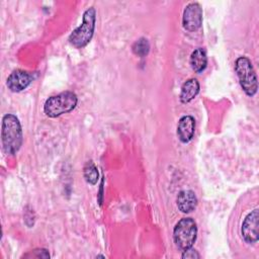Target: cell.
Segmentation results:
<instances>
[{
    "label": "cell",
    "instance_id": "cell-2",
    "mask_svg": "<svg viewBox=\"0 0 259 259\" xmlns=\"http://www.w3.org/2000/svg\"><path fill=\"white\" fill-rule=\"evenodd\" d=\"M96 21V11L93 7L88 8L84 14L81 25H79L69 36V42L77 48H84L92 38Z\"/></svg>",
    "mask_w": 259,
    "mask_h": 259
},
{
    "label": "cell",
    "instance_id": "cell-16",
    "mask_svg": "<svg viewBox=\"0 0 259 259\" xmlns=\"http://www.w3.org/2000/svg\"><path fill=\"white\" fill-rule=\"evenodd\" d=\"M182 258L183 259H198V258H200V255L198 254V252L195 249L190 247L183 251Z\"/></svg>",
    "mask_w": 259,
    "mask_h": 259
},
{
    "label": "cell",
    "instance_id": "cell-14",
    "mask_svg": "<svg viewBox=\"0 0 259 259\" xmlns=\"http://www.w3.org/2000/svg\"><path fill=\"white\" fill-rule=\"evenodd\" d=\"M150 51V44L147 38L141 37L133 45V52L139 57H145Z\"/></svg>",
    "mask_w": 259,
    "mask_h": 259
},
{
    "label": "cell",
    "instance_id": "cell-15",
    "mask_svg": "<svg viewBox=\"0 0 259 259\" xmlns=\"http://www.w3.org/2000/svg\"><path fill=\"white\" fill-rule=\"evenodd\" d=\"M23 257L25 258H50V254L48 250L46 249H35L27 254H25Z\"/></svg>",
    "mask_w": 259,
    "mask_h": 259
},
{
    "label": "cell",
    "instance_id": "cell-4",
    "mask_svg": "<svg viewBox=\"0 0 259 259\" xmlns=\"http://www.w3.org/2000/svg\"><path fill=\"white\" fill-rule=\"evenodd\" d=\"M235 71L239 83L248 96H253L257 92V76L251 61L246 57H239L235 62Z\"/></svg>",
    "mask_w": 259,
    "mask_h": 259
},
{
    "label": "cell",
    "instance_id": "cell-13",
    "mask_svg": "<svg viewBox=\"0 0 259 259\" xmlns=\"http://www.w3.org/2000/svg\"><path fill=\"white\" fill-rule=\"evenodd\" d=\"M83 174H84V178H85L87 183H90V184H96L97 183L99 173H98L97 167L95 166L93 161H88L85 164Z\"/></svg>",
    "mask_w": 259,
    "mask_h": 259
},
{
    "label": "cell",
    "instance_id": "cell-6",
    "mask_svg": "<svg viewBox=\"0 0 259 259\" xmlns=\"http://www.w3.org/2000/svg\"><path fill=\"white\" fill-rule=\"evenodd\" d=\"M202 23V9L196 2L189 3L184 11L182 17L183 27L188 31L197 30Z\"/></svg>",
    "mask_w": 259,
    "mask_h": 259
},
{
    "label": "cell",
    "instance_id": "cell-7",
    "mask_svg": "<svg viewBox=\"0 0 259 259\" xmlns=\"http://www.w3.org/2000/svg\"><path fill=\"white\" fill-rule=\"evenodd\" d=\"M258 209L255 208L254 210L247 214L242 224V237L249 244H254L258 241Z\"/></svg>",
    "mask_w": 259,
    "mask_h": 259
},
{
    "label": "cell",
    "instance_id": "cell-3",
    "mask_svg": "<svg viewBox=\"0 0 259 259\" xmlns=\"http://www.w3.org/2000/svg\"><path fill=\"white\" fill-rule=\"evenodd\" d=\"M77 102L78 98L75 93L65 91L48 98L44 105V111L50 117H57L73 110Z\"/></svg>",
    "mask_w": 259,
    "mask_h": 259
},
{
    "label": "cell",
    "instance_id": "cell-12",
    "mask_svg": "<svg viewBox=\"0 0 259 259\" xmlns=\"http://www.w3.org/2000/svg\"><path fill=\"white\" fill-rule=\"evenodd\" d=\"M206 65L207 58L204 50L201 48L194 50L190 56V66L192 70L196 73H201L206 68Z\"/></svg>",
    "mask_w": 259,
    "mask_h": 259
},
{
    "label": "cell",
    "instance_id": "cell-8",
    "mask_svg": "<svg viewBox=\"0 0 259 259\" xmlns=\"http://www.w3.org/2000/svg\"><path fill=\"white\" fill-rule=\"evenodd\" d=\"M32 81V76L23 70L13 71L7 78V87L13 92H20L24 90Z\"/></svg>",
    "mask_w": 259,
    "mask_h": 259
},
{
    "label": "cell",
    "instance_id": "cell-11",
    "mask_svg": "<svg viewBox=\"0 0 259 259\" xmlns=\"http://www.w3.org/2000/svg\"><path fill=\"white\" fill-rule=\"evenodd\" d=\"M199 92V83L196 79L191 78L183 83L180 92V101L182 103L190 102Z\"/></svg>",
    "mask_w": 259,
    "mask_h": 259
},
{
    "label": "cell",
    "instance_id": "cell-10",
    "mask_svg": "<svg viewBox=\"0 0 259 259\" xmlns=\"http://www.w3.org/2000/svg\"><path fill=\"white\" fill-rule=\"evenodd\" d=\"M176 202L181 212L188 213L195 209L197 205V197L192 190H182L178 193Z\"/></svg>",
    "mask_w": 259,
    "mask_h": 259
},
{
    "label": "cell",
    "instance_id": "cell-5",
    "mask_svg": "<svg viewBox=\"0 0 259 259\" xmlns=\"http://www.w3.org/2000/svg\"><path fill=\"white\" fill-rule=\"evenodd\" d=\"M197 227L191 218L181 219L175 226L173 231V239L175 245L182 251L192 247L196 240Z\"/></svg>",
    "mask_w": 259,
    "mask_h": 259
},
{
    "label": "cell",
    "instance_id": "cell-1",
    "mask_svg": "<svg viewBox=\"0 0 259 259\" xmlns=\"http://www.w3.org/2000/svg\"><path fill=\"white\" fill-rule=\"evenodd\" d=\"M1 140L3 150L8 155L15 154L22 145V131L18 118L11 113L2 118Z\"/></svg>",
    "mask_w": 259,
    "mask_h": 259
},
{
    "label": "cell",
    "instance_id": "cell-9",
    "mask_svg": "<svg viewBox=\"0 0 259 259\" xmlns=\"http://www.w3.org/2000/svg\"><path fill=\"white\" fill-rule=\"evenodd\" d=\"M195 131V119L191 115L182 116L177 125V136L182 143H188Z\"/></svg>",
    "mask_w": 259,
    "mask_h": 259
}]
</instances>
